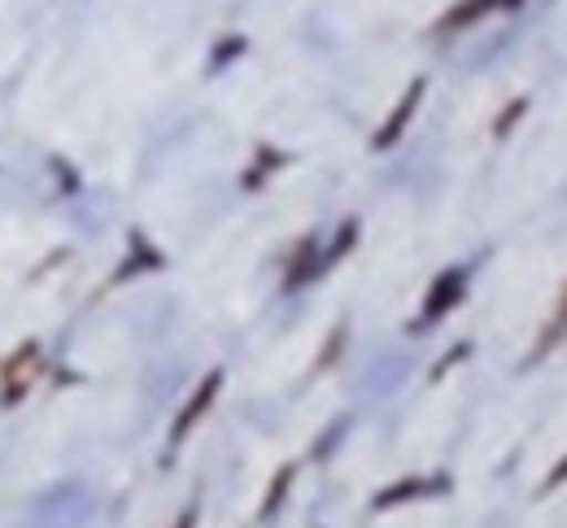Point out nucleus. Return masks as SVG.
Here are the masks:
<instances>
[{"instance_id":"9","label":"nucleus","mask_w":567,"mask_h":528,"mask_svg":"<svg viewBox=\"0 0 567 528\" xmlns=\"http://www.w3.org/2000/svg\"><path fill=\"white\" fill-rule=\"evenodd\" d=\"M193 525H197V511H184V516H179V525H175V528H193Z\"/></svg>"},{"instance_id":"2","label":"nucleus","mask_w":567,"mask_h":528,"mask_svg":"<svg viewBox=\"0 0 567 528\" xmlns=\"http://www.w3.org/2000/svg\"><path fill=\"white\" fill-rule=\"evenodd\" d=\"M218 384H223V372H210V376L202 380V389L193 393V402L179 411V420H175V433H171V442H184L193 428H197V420L210 411V402L218 397Z\"/></svg>"},{"instance_id":"7","label":"nucleus","mask_w":567,"mask_h":528,"mask_svg":"<svg viewBox=\"0 0 567 528\" xmlns=\"http://www.w3.org/2000/svg\"><path fill=\"white\" fill-rule=\"evenodd\" d=\"M524 110H528V101H511L506 114H502V123H497V136H506V127H511L515 118H524Z\"/></svg>"},{"instance_id":"3","label":"nucleus","mask_w":567,"mask_h":528,"mask_svg":"<svg viewBox=\"0 0 567 528\" xmlns=\"http://www.w3.org/2000/svg\"><path fill=\"white\" fill-rule=\"evenodd\" d=\"M463 298V271H445L436 284H432V293H427L424 302V323H436L450 306Z\"/></svg>"},{"instance_id":"1","label":"nucleus","mask_w":567,"mask_h":528,"mask_svg":"<svg viewBox=\"0 0 567 528\" xmlns=\"http://www.w3.org/2000/svg\"><path fill=\"white\" fill-rule=\"evenodd\" d=\"M424 87H427L424 79H415V83H411V87L402 92V101L393 105L389 123H384V127L375 132V149H393V145H398V136L406 132V123L415 118V110H420V101H424Z\"/></svg>"},{"instance_id":"4","label":"nucleus","mask_w":567,"mask_h":528,"mask_svg":"<svg viewBox=\"0 0 567 528\" xmlns=\"http://www.w3.org/2000/svg\"><path fill=\"white\" fill-rule=\"evenodd\" d=\"M497 0H463V9H454V13H445L441 18V31H454V27H467V22H476L481 13H489Z\"/></svg>"},{"instance_id":"10","label":"nucleus","mask_w":567,"mask_h":528,"mask_svg":"<svg viewBox=\"0 0 567 528\" xmlns=\"http://www.w3.org/2000/svg\"><path fill=\"white\" fill-rule=\"evenodd\" d=\"M502 4H506V9H519V4H524V0H502Z\"/></svg>"},{"instance_id":"5","label":"nucleus","mask_w":567,"mask_h":528,"mask_svg":"<svg viewBox=\"0 0 567 528\" xmlns=\"http://www.w3.org/2000/svg\"><path fill=\"white\" fill-rule=\"evenodd\" d=\"M567 337V289H564V298H559V310L550 314V328L542 332V341H537V354H546L555 341H564Z\"/></svg>"},{"instance_id":"8","label":"nucleus","mask_w":567,"mask_h":528,"mask_svg":"<svg viewBox=\"0 0 567 528\" xmlns=\"http://www.w3.org/2000/svg\"><path fill=\"white\" fill-rule=\"evenodd\" d=\"M564 480H567V458L550 472V476H546V489H555V485H564Z\"/></svg>"},{"instance_id":"6","label":"nucleus","mask_w":567,"mask_h":528,"mask_svg":"<svg viewBox=\"0 0 567 528\" xmlns=\"http://www.w3.org/2000/svg\"><path fill=\"white\" fill-rule=\"evenodd\" d=\"M288 480H292V467H284L280 476H276V485H271V498H267V507H262V516H271L276 507H280L284 489H288Z\"/></svg>"}]
</instances>
